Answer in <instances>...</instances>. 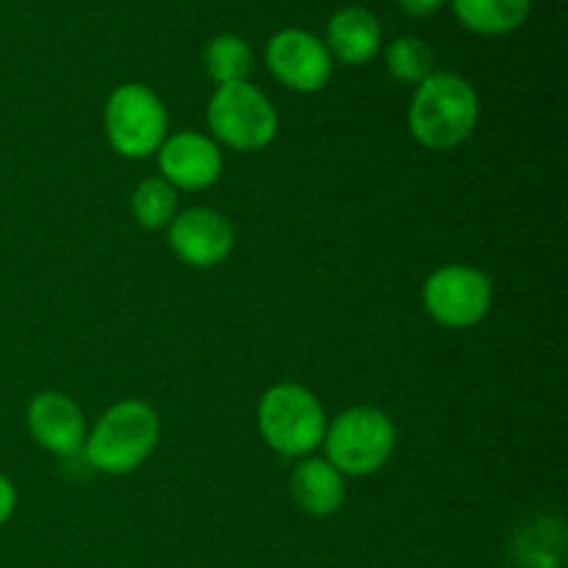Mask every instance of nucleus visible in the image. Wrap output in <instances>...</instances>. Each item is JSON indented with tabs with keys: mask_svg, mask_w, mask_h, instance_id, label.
<instances>
[{
	"mask_svg": "<svg viewBox=\"0 0 568 568\" xmlns=\"http://www.w3.org/2000/svg\"><path fill=\"white\" fill-rule=\"evenodd\" d=\"M31 436L55 455H75L83 447V410L59 392H44L28 405Z\"/></svg>",
	"mask_w": 568,
	"mask_h": 568,
	"instance_id": "obj_11",
	"label": "nucleus"
},
{
	"mask_svg": "<svg viewBox=\"0 0 568 568\" xmlns=\"http://www.w3.org/2000/svg\"><path fill=\"white\" fill-rule=\"evenodd\" d=\"M159 414L142 399L111 405L83 442L87 460L109 475H125L142 466L159 444Z\"/></svg>",
	"mask_w": 568,
	"mask_h": 568,
	"instance_id": "obj_2",
	"label": "nucleus"
},
{
	"mask_svg": "<svg viewBox=\"0 0 568 568\" xmlns=\"http://www.w3.org/2000/svg\"><path fill=\"white\" fill-rule=\"evenodd\" d=\"M236 233L214 209H189L170 222V247L183 264L211 270L233 253Z\"/></svg>",
	"mask_w": 568,
	"mask_h": 568,
	"instance_id": "obj_9",
	"label": "nucleus"
},
{
	"mask_svg": "<svg viewBox=\"0 0 568 568\" xmlns=\"http://www.w3.org/2000/svg\"><path fill=\"white\" fill-rule=\"evenodd\" d=\"M159 166L172 189H209L222 175L220 144L197 131H181L159 148Z\"/></svg>",
	"mask_w": 568,
	"mask_h": 568,
	"instance_id": "obj_10",
	"label": "nucleus"
},
{
	"mask_svg": "<svg viewBox=\"0 0 568 568\" xmlns=\"http://www.w3.org/2000/svg\"><path fill=\"white\" fill-rule=\"evenodd\" d=\"M133 216L148 231H159L175 220L178 194L164 178H144L133 192Z\"/></svg>",
	"mask_w": 568,
	"mask_h": 568,
	"instance_id": "obj_16",
	"label": "nucleus"
},
{
	"mask_svg": "<svg viewBox=\"0 0 568 568\" xmlns=\"http://www.w3.org/2000/svg\"><path fill=\"white\" fill-rule=\"evenodd\" d=\"M258 430L275 453L303 458L325 442V408L308 388L281 383L261 397Z\"/></svg>",
	"mask_w": 568,
	"mask_h": 568,
	"instance_id": "obj_3",
	"label": "nucleus"
},
{
	"mask_svg": "<svg viewBox=\"0 0 568 568\" xmlns=\"http://www.w3.org/2000/svg\"><path fill=\"white\" fill-rule=\"evenodd\" d=\"M381 22L364 6H344L327 20V50L344 64H366L381 50Z\"/></svg>",
	"mask_w": 568,
	"mask_h": 568,
	"instance_id": "obj_12",
	"label": "nucleus"
},
{
	"mask_svg": "<svg viewBox=\"0 0 568 568\" xmlns=\"http://www.w3.org/2000/svg\"><path fill=\"white\" fill-rule=\"evenodd\" d=\"M266 67L294 92H320L333 72V55L320 37L303 28L277 31L266 44Z\"/></svg>",
	"mask_w": 568,
	"mask_h": 568,
	"instance_id": "obj_8",
	"label": "nucleus"
},
{
	"mask_svg": "<svg viewBox=\"0 0 568 568\" xmlns=\"http://www.w3.org/2000/svg\"><path fill=\"white\" fill-rule=\"evenodd\" d=\"M397 3H399V9L405 11V14L427 17V14H433V11L442 9L447 0H397Z\"/></svg>",
	"mask_w": 568,
	"mask_h": 568,
	"instance_id": "obj_19",
	"label": "nucleus"
},
{
	"mask_svg": "<svg viewBox=\"0 0 568 568\" xmlns=\"http://www.w3.org/2000/svg\"><path fill=\"white\" fill-rule=\"evenodd\" d=\"M14 505H17L14 486H11L9 477L0 475V525H6V521L11 519V514H14Z\"/></svg>",
	"mask_w": 568,
	"mask_h": 568,
	"instance_id": "obj_18",
	"label": "nucleus"
},
{
	"mask_svg": "<svg viewBox=\"0 0 568 568\" xmlns=\"http://www.w3.org/2000/svg\"><path fill=\"white\" fill-rule=\"evenodd\" d=\"M292 494L305 514L333 516L344 503V477L325 458H305L292 471Z\"/></svg>",
	"mask_w": 568,
	"mask_h": 568,
	"instance_id": "obj_13",
	"label": "nucleus"
},
{
	"mask_svg": "<svg viewBox=\"0 0 568 568\" xmlns=\"http://www.w3.org/2000/svg\"><path fill=\"white\" fill-rule=\"evenodd\" d=\"M327 464L342 475L364 477L383 469L392 458L397 430L392 419L377 408H349L338 414L325 430Z\"/></svg>",
	"mask_w": 568,
	"mask_h": 568,
	"instance_id": "obj_4",
	"label": "nucleus"
},
{
	"mask_svg": "<svg viewBox=\"0 0 568 568\" xmlns=\"http://www.w3.org/2000/svg\"><path fill=\"white\" fill-rule=\"evenodd\" d=\"M105 136L125 159H148L166 139V109L144 83H122L105 100Z\"/></svg>",
	"mask_w": 568,
	"mask_h": 568,
	"instance_id": "obj_6",
	"label": "nucleus"
},
{
	"mask_svg": "<svg viewBox=\"0 0 568 568\" xmlns=\"http://www.w3.org/2000/svg\"><path fill=\"white\" fill-rule=\"evenodd\" d=\"M386 67L397 81L416 83L419 87L433 72V50L419 37H399L388 44Z\"/></svg>",
	"mask_w": 568,
	"mask_h": 568,
	"instance_id": "obj_17",
	"label": "nucleus"
},
{
	"mask_svg": "<svg viewBox=\"0 0 568 568\" xmlns=\"http://www.w3.org/2000/svg\"><path fill=\"white\" fill-rule=\"evenodd\" d=\"M455 17L469 31L497 37L510 33L530 14V0H453Z\"/></svg>",
	"mask_w": 568,
	"mask_h": 568,
	"instance_id": "obj_14",
	"label": "nucleus"
},
{
	"mask_svg": "<svg viewBox=\"0 0 568 568\" xmlns=\"http://www.w3.org/2000/svg\"><path fill=\"white\" fill-rule=\"evenodd\" d=\"M480 120L475 87L458 72L433 70L416 87L408 109L410 133L430 150H453L471 136Z\"/></svg>",
	"mask_w": 568,
	"mask_h": 568,
	"instance_id": "obj_1",
	"label": "nucleus"
},
{
	"mask_svg": "<svg viewBox=\"0 0 568 568\" xmlns=\"http://www.w3.org/2000/svg\"><path fill=\"white\" fill-rule=\"evenodd\" d=\"M494 286L486 272L475 266L449 264L433 272L425 283V308L438 325L471 327L491 311Z\"/></svg>",
	"mask_w": 568,
	"mask_h": 568,
	"instance_id": "obj_7",
	"label": "nucleus"
},
{
	"mask_svg": "<svg viewBox=\"0 0 568 568\" xmlns=\"http://www.w3.org/2000/svg\"><path fill=\"white\" fill-rule=\"evenodd\" d=\"M253 70V50L236 33H220L205 48V72L214 78L220 87L225 83L247 81Z\"/></svg>",
	"mask_w": 568,
	"mask_h": 568,
	"instance_id": "obj_15",
	"label": "nucleus"
},
{
	"mask_svg": "<svg viewBox=\"0 0 568 568\" xmlns=\"http://www.w3.org/2000/svg\"><path fill=\"white\" fill-rule=\"evenodd\" d=\"M209 128L214 139L239 153L266 148L277 133V111L253 83H225L209 100Z\"/></svg>",
	"mask_w": 568,
	"mask_h": 568,
	"instance_id": "obj_5",
	"label": "nucleus"
}]
</instances>
